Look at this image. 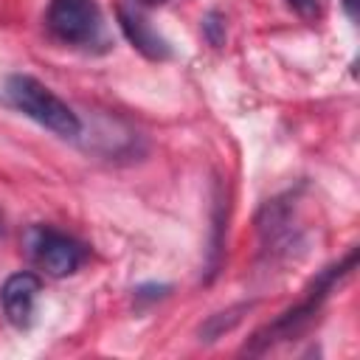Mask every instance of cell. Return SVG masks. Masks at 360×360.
Listing matches in <instances>:
<instances>
[{"mask_svg": "<svg viewBox=\"0 0 360 360\" xmlns=\"http://www.w3.org/2000/svg\"><path fill=\"white\" fill-rule=\"evenodd\" d=\"M3 96L14 110H20L31 121H37L39 127H45V129H51L62 138H76L82 132L79 115L53 90H48L34 76H22V73L8 76L6 87H3Z\"/></svg>", "mask_w": 360, "mask_h": 360, "instance_id": "obj_1", "label": "cell"}, {"mask_svg": "<svg viewBox=\"0 0 360 360\" xmlns=\"http://www.w3.org/2000/svg\"><path fill=\"white\" fill-rule=\"evenodd\" d=\"M354 264V250L346 256V262H340V264H335V267H329L318 281H315V287L309 290V295L298 304V307H292V309H287L278 321H273L267 329H262L256 338H253V346H250V352H262V349H267V346H273L276 340H290V338H295V335H301L309 323H312V318H315V312H318V307L323 304V298L329 295V290L335 287V281L340 278V276H346L349 273V267Z\"/></svg>", "mask_w": 360, "mask_h": 360, "instance_id": "obj_2", "label": "cell"}, {"mask_svg": "<svg viewBox=\"0 0 360 360\" xmlns=\"http://www.w3.org/2000/svg\"><path fill=\"white\" fill-rule=\"evenodd\" d=\"M45 22L48 31L68 45H93L101 37V11L96 0H51Z\"/></svg>", "mask_w": 360, "mask_h": 360, "instance_id": "obj_3", "label": "cell"}, {"mask_svg": "<svg viewBox=\"0 0 360 360\" xmlns=\"http://www.w3.org/2000/svg\"><path fill=\"white\" fill-rule=\"evenodd\" d=\"M31 256L48 276L62 278L82 267V262L87 259V248L62 231L34 228L31 231Z\"/></svg>", "mask_w": 360, "mask_h": 360, "instance_id": "obj_4", "label": "cell"}, {"mask_svg": "<svg viewBox=\"0 0 360 360\" xmlns=\"http://www.w3.org/2000/svg\"><path fill=\"white\" fill-rule=\"evenodd\" d=\"M39 278L34 273H14L3 281L0 290V301H3V312L8 318L11 326L17 329H28L34 321V301L39 295Z\"/></svg>", "mask_w": 360, "mask_h": 360, "instance_id": "obj_5", "label": "cell"}, {"mask_svg": "<svg viewBox=\"0 0 360 360\" xmlns=\"http://www.w3.org/2000/svg\"><path fill=\"white\" fill-rule=\"evenodd\" d=\"M118 22H121V31L127 34V39H129L143 56H149V59H166V56L172 53L169 42L146 22V17H143L135 6L121 3V6H118Z\"/></svg>", "mask_w": 360, "mask_h": 360, "instance_id": "obj_6", "label": "cell"}, {"mask_svg": "<svg viewBox=\"0 0 360 360\" xmlns=\"http://www.w3.org/2000/svg\"><path fill=\"white\" fill-rule=\"evenodd\" d=\"M287 3L307 22H318L326 14V0H287Z\"/></svg>", "mask_w": 360, "mask_h": 360, "instance_id": "obj_7", "label": "cell"}, {"mask_svg": "<svg viewBox=\"0 0 360 360\" xmlns=\"http://www.w3.org/2000/svg\"><path fill=\"white\" fill-rule=\"evenodd\" d=\"M217 28H219V14L211 11V14L205 17V34H208V39H211L214 45H222V34H219Z\"/></svg>", "mask_w": 360, "mask_h": 360, "instance_id": "obj_8", "label": "cell"}, {"mask_svg": "<svg viewBox=\"0 0 360 360\" xmlns=\"http://www.w3.org/2000/svg\"><path fill=\"white\" fill-rule=\"evenodd\" d=\"M343 3V11L349 14V20H357V6H360V0H340Z\"/></svg>", "mask_w": 360, "mask_h": 360, "instance_id": "obj_9", "label": "cell"}, {"mask_svg": "<svg viewBox=\"0 0 360 360\" xmlns=\"http://www.w3.org/2000/svg\"><path fill=\"white\" fill-rule=\"evenodd\" d=\"M143 3H149V6H158V3H166V0H143Z\"/></svg>", "mask_w": 360, "mask_h": 360, "instance_id": "obj_10", "label": "cell"}]
</instances>
